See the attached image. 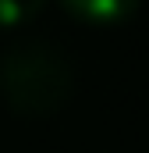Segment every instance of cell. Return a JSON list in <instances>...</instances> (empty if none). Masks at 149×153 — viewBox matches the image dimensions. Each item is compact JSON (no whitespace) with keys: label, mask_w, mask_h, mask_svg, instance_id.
<instances>
[{"label":"cell","mask_w":149,"mask_h":153,"mask_svg":"<svg viewBox=\"0 0 149 153\" xmlns=\"http://www.w3.org/2000/svg\"><path fill=\"white\" fill-rule=\"evenodd\" d=\"M0 93L18 117H53L74 93V68L64 46L21 39L0 61Z\"/></svg>","instance_id":"1"},{"label":"cell","mask_w":149,"mask_h":153,"mask_svg":"<svg viewBox=\"0 0 149 153\" xmlns=\"http://www.w3.org/2000/svg\"><path fill=\"white\" fill-rule=\"evenodd\" d=\"M142 0H60V7L71 14L74 22L92 25V29H114L124 25Z\"/></svg>","instance_id":"2"},{"label":"cell","mask_w":149,"mask_h":153,"mask_svg":"<svg viewBox=\"0 0 149 153\" xmlns=\"http://www.w3.org/2000/svg\"><path fill=\"white\" fill-rule=\"evenodd\" d=\"M46 7V0H0V29H21Z\"/></svg>","instance_id":"3"}]
</instances>
